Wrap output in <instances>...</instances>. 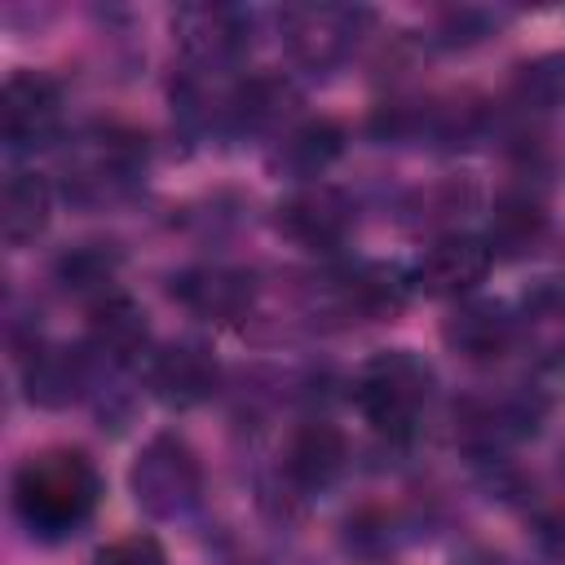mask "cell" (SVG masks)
Listing matches in <instances>:
<instances>
[{
	"mask_svg": "<svg viewBox=\"0 0 565 565\" xmlns=\"http://www.w3.org/2000/svg\"><path fill=\"white\" fill-rule=\"evenodd\" d=\"M97 494H102L97 468L88 463L84 450L71 446L40 450L22 459V468L13 472V508L40 534H62L79 525L97 508Z\"/></svg>",
	"mask_w": 565,
	"mask_h": 565,
	"instance_id": "cell-1",
	"label": "cell"
},
{
	"mask_svg": "<svg viewBox=\"0 0 565 565\" xmlns=\"http://www.w3.org/2000/svg\"><path fill=\"white\" fill-rule=\"evenodd\" d=\"M428 384H433V371L415 353L406 349L380 353L358 375V406L380 433H406L419 406L428 402Z\"/></svg>",
	"mask_w": 565,
	"mask_h": 565,
	"instance_id": "cell-2",
	"label": "cell"
},
{
	"mask_svg": "<svg viewBox=\"0 0 565 565\" xmlns=\"http://www.w3.org/2000/svg\"><path fill=\"white\" fill-rule=\"evenodd\" d=\"M132 490H137V503H146L154 516L177 512V508L199 490L194 455H190L181 441H172V437L150 441L146 455H141L137 468H132Z\"/></svg>",
	"mask_w": 565,
	"mask_h": 565,
	"instance_id": "cell-3",
	"label": "cell"
},
{
	"mask_svg": "<svg viewBox=\"0 0 565 565\" xmlns=\"http://www.w3.org/2000/svg\"><path fill=\"white\" fill-rule=\"evenodd\" d=\"M62 119V93L53 79L35 75V71H18L4 84V102H0V124H4V141L9 146H40L44 137H53Z\"/></svg>",
	"mask_w": 565,
	"mask_h": 565,
	"instance_id": "cell-4",
	"label": "cell"
},
{
	"mask_svg": "<svg viewBox=\"0 0 565 565\" xmlns=\"http://www.w3.org/2000/svg\"><path fill=\"white\" fill-rule=\"evenodd\" d=\"M490 269V247H481L477 238L468 234H455V238H441L433 243L419 265H415V282L428 291V296H455V291H468L472 282H481Z\"/></svg>",
	"mask_w": 565,
	"mask_h": 565,
	"instance_id": "cell-5",
	"label": "cell"
},
{
	"mask_svg": "<svg viewBox=\"0 0 565 565\" xmlns=\"http://www.w3.org/2000/svg\"><path fill=\"white\" fill-rule=\"evenodd\" d=\"M49 207H53L49 181L35 177V172H13L4 181V194H0V234H4V243H13V247L31 243L49 225Z\"/></svg>",
	"mask_w": 565,
	"mask_h": 565,
	"instance_id": "cell-6",
	"label": "cell"
},
{
	"mask_svg": "<svg viewBox=\"0 0 565 565\" xmlns=\"http://www.w3.org/2000/svg\"><path fill=\"white\" fill-rule=\"evenodd\" d=\"M344 463V437L331 424H305L287 446V472L305 486H327Z\"/></svg>",
	"mask_w": 565,
	"mask_h": 565,
	"instance_id": "cell-7",
	"label": "cell"
},
{
	"mask_svg": "<svg viewBox=\"0 0 565 565\" xmlns=\"http://www.w3.org/2000/svg\"><path fill=\"white\" fill-rule=\"evenodd\" d=\"M154 393L163 397V402H177V406H185V402H199L207 388H212V380H216V366H212V358L203 353V349H190V344H181V349H168L159 362H154Z\"/></svg>",
	"mask_w": 565,
	"mask_h": 565,
	"instance_id": "cell-8",
	"label": "cell"
},
{
	"mask_svg": "<svg viewBox=\"0 0 565 565\" xmlns=\"http://www.w3.org/2000/svg\"><path fill=\"white\" fill-rule=\"evenodd\" d=\"M282 221L300 238H331L344 225V207H340V199L331 190H305V194H296L287 203V216Z\"/></svg>",
	"mask_w": 565,
	"mask_h": 565,
	"instance_id": "cell-9",
	"label": "cell"
},
{
	"mask_svg": "<svg viewBox=\"0 0 565 565\" xmlns=\"http://www.w3.org/2000/svg\"><path fill=\"white\" fill-rule=\"evenodd\" d=\"M335 150H340V132L331 124H309L287 141V163H296L300 172H318Z\"/></svg>",
	"mask_w": 565,
	"mask_h": 565,
	"instance_id": "cell-10",
	"label": "cell"
},
{
	"mask_svg": "<svg viewBox=\"0 0 565 565\" xmlns=\"http://www.w3.org/2000/svg\"><path fill=\"white\" fill-rule=\"evenodd\" d=\"M93 565H168V561H163V547L150 534H124V539L106 543Z\"/></svg>",
	"mask_w": 565,
	"mask_h": 565,
	"instance_id": "cell-11",
	"label": "cell"
},
{
	"mask_svg": "<svg viewBox=\"0 0 565 565\" xmlns=\"http://www.w3.org/2000/svg\"><path fill=\"white\" fill-rule=\"evenodd\" d=\"M525 88L539 93L543 102H565V57H543L539 66H530Z\"/></svg>",
	"mask_w": 565,
	"mask_h": 565,
	"instance_id": "cell-12",
	"label": "cell"
}]
</instances>
